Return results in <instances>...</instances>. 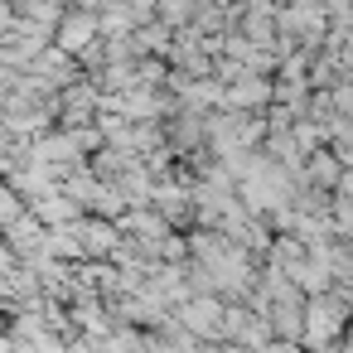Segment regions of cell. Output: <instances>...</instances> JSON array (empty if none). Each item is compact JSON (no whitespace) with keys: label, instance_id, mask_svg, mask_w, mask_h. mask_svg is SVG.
<instances>
[{"label":"cell","instance_id":"obj_1","mask_svg":"<svg viewBox=\"0 0 353 353\" xmlns=\"http://www.w3.org/2000/svg\"><path fill=\"white\" fill-rule=\"evenodd\" d=\"M223 314H228V300H223V295H194L189 305L174 310V319H179L199 343H223Z\"/></svg>","mask_w":353,"mask_h":353},{"label":"cell","instance_id":"obj_2","mask_svg":"<svg viewBox=\"0 0 353 353\" xmlns=\"http://www.w3.org/2000/svg\"><path fill=\"white\" fill-rule=\"evenodd\" d=\"M117 228H121V232H126V237H131V242H136L150 261H160V242L174 232V223H170L160 208H131Z\"/></svg>","mask_w":353,"mask_h":353},{"label":"cell","instance_id":"obj_3","mask_svg":"<svg viewBox=\"0 0 353 353\" xmlns=\"http://www.w3.org/2000/svg\"><path fill=\"white\" fill-rule=\"evenodd\" d=\"M30 73H34V78H39V83L54 92V97H59V92H68V88H78V83L88 78V73H83V63H78L73 54L54 49V44H49V49L34 59V68H30Z\"/></svg>","mask_w":353,"mask_h":353},{"label":"cell","instance_id":"obj_4","mask_svg":"<svg viewBox=\"0 0 353 353\" xmlns=\"http://www.w3.org/2000/svg\"><path fill=\"white\" fill-rule=\"evenodd\" d=\"M97 39H102V20L88 15V10H78V6H73V10L63 15V25L54 30V49H63V54H73V59H83Z\"/></svg>","mask_w":353,"mask_h":353},{"label":"cell","instance_id":"obj_5","mask_svg":"<svg viewBox=\"0 0 353 353\" xmlns=\"http://www.w3.org/2000/svg\"><path fill=\"white\" fill-rule=\"evenodd\" d=\"M165 136H170V150L179 160H199L208 150V117H194V112H174L165 121Z\"/></svg>","mask_w":353,"mask_h":353},{"label":"cell","instance_id":"obj_6","mask_svg":"<svg viewBox=\"0 0 353 353\" xmlns=\"http://www.w3.org/2000/svg\"><path fill=\"white\" fill-rule=\"evenodd\" d=\"M73 232H78V242H83V252H88V261H112L117 256V247L126 242V232L117 228V223H107V218H83V223H73Z\"/></svg>","mask_w":353,"mask_h":353},{"label":"cell","instance_id":"obj_7","mask_svg":"<svg viewBox=\"0 0 353 353\" xmlns=\"http://www.w3.org/2000/svg\"><path fill=\"white\" fill-rule=\"evenodd\" d=\"M30 155H34L39 165H54V170H78V165H88V155L78 150V141H73L68 131H49V136H39V141L30 145Z\"/></svg>","mask_w":353,"mask_h":353},{"label":"cell","instance_id":"obj_8","mask_svg":"<svg viewBox=\"0 0 353 353\" xmlns=\"http://www.w3.org/2000/svg\"><path fill=\"white\" fill-rule=\"evenodd\" d=\"M6 242H10V252H15V261H39V256H44V242H49V228H44L34 213H25L15 228H6Z\"/></svg>","mask_w":353,"mask_h":353},{"label":"cell","instance_id":"obj_9","mask_svg":"<svg viewBox=\"0 0 353 353\" xmlns=\"http://www.w3.org/2000/svg\"><path fill=\"white\" fill-rule=\"evenodd\" d=\"M30 213H34L44 228H73V223H83V218H88V213H83V203H78V199H68L63 189H59V194L34 199V203H30Z\"/></svg>","mask_w":353,"mask_h":353},{"label":"cell","instance_id":"obj_10","mask_svg":"<svg viewBox=\"0 0 353 353\" xmlns=\"http://www.w3.org/2000/svg\"><path fill=\"white\" fill-rule=\"evenodd\" d=\"M83 213H92V218H107V223H121L126 213H131V203H126V194H121V184L112 179H97V189L88 194V203H83Z\"/></svg>","mask_w":353,"mask_h":353},{"label":"cell","instance_id":"obj_11","mask_svg":"<svg viewBox=\"0 0 353 353\" xmlns=\"http://www.w3.org/2000/svg\"><path fill=\"white\" fill-rule=\"evenodd\" d=\"M131 44H136L141 59H170V49H174V30H170L165 20H150V25H141V30L131 34Z\"/></svg>","mask_w":353,"mask_h":353},{"label":"cell","instance_id":"obj_12","mask_svg":"<svg viewBox=\"0 0 353 353\" xmlns=\"http://www.w3.org/2000/svg\"><path fill=\"white\" fill-rule=\"evenodd\" d=\"M343 174H348V170L339 165V155H334V150H319V155H310V165H305V189H319V194H324V189H339Z\"/></svg>","mask_w":353,"mask_h":353},{"label":"cell","instance_id":"obj_13","mask_svg":"<svg viewBox=\"0 0 353 353\" xmlns=\"http://www.w3.org/2000/svg\"><path fill=\"white\" fill-rule=\"evenodd\" d=\"M117 184H121V194H126L131 208H155V189H160V179H155L145 165H131Z\"/></svg>","mask_w":353,"mask_h":353},{"label":"cell","instance_id":"obj_14","mask_svg":"<svg viewBox=\"0 0 353 353\" xmlns=\"http://www.w3.org/2000/svg\"><path fill=\"white\" fill-rule=\"evenodd\" d=\"M136 30H141V20L126 10V0H121L117 10H107V15H102V39H131Z\"/></svg>","mask_w":353,"mask_h":353},{"label":"cell","instance_id":"obj_15","mask_svg":"<svg viewBox=\"0 0 353 353\" xmlns=\"http://www.w3.org/2000/svg\"><path fill=\"white\" fill-rule=\"evenodd\" d=\"M88 165H92V174H97V179H107V184H112V179H121V174H126L136 160H126L121 150H112V145H107V150H97Z\"/></svg>","mask_w":353,"mask_h":353},{"label":"cell","instance_id":"obj_16","mask_svg":"<svg viewBox=\"0 0 353 353\" xmlns=\"http://www.w3.org/2000/svg\"><path fill=\"white\" fill-rule=\"evenodd\" d=\"M155 20H165V25L179 34V30H189V25L199 20V6H194V0H160V15H155Z\"/></svg>","mask_w":353,"mask_h":353},{"label":"cell","instance_id":"obj_17","mask_svg":"<svg viewBox=\"0 0 353 353\" xmlns=\"http://www.w3.org/2000/svg\"><path fill=\"white\" fill-rule=\"evenodd\" d=\"M25 213H30V203H25V199H20V194H15L6 179H0V232H6V228H15Z\"/></svg>","mask_w":353,"mask_h":353},{"label":"cell","instance_id":"obj_18","mask_svg":"<svg viewBox=\"0 0 353 353\" xmlns=\"http://www.w3.org/2000/svg\"><path fill=\"white\" fill-rule=\"evenodd\" d=\"M189 261V232H170L160 242V266H184Z\"/></svg>","mask_w":353,"mask_h":353},{"label":"cell","instance_id":"obj_19","mask_svg":"<svg viewBox=\"0 0 353 353\" xmlns=\"http://www.w3.org/2000/svg\"><path fill=\"white\" fill-rule=\"evenodd\" d=\"M334 112L353 121V83H339V88H334Z\"/></svg>","mask_w":353,"mask_h":353},{"label":"cell","instance_id":"obj_20","mask_svg":"<svg viewBox=\"0 0 353 353\" xmlns=\"http://www.w3.org/2000/svg\"><path fill=\"white\" fill-rule=\"evenodd\" d=\"M126 10H131L141 25H150V20L160 15V0H126Z\"/></svg>","mask_w":353,"mask_h":353},{"label":"cell","instance_id":"obj_21","mask_svg":"<svg viewBox=\"0 0 353 353\" xmlns=\"http://www.w3.org/2000/svg\"><path fill=\"white\" fill-rule=\"evenodd\" d=\"M194 353H242V348L237 343H199Z\"/></svg>","mask_w":353,"mask_h":353}]
</instances>
